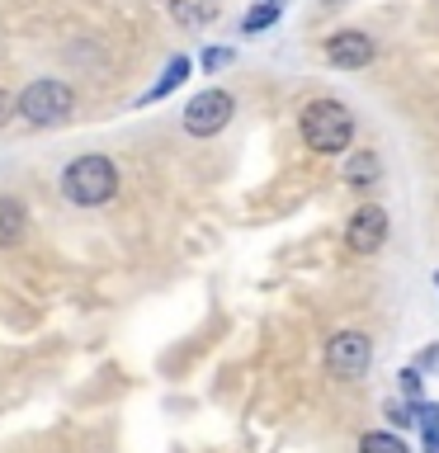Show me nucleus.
Returning <instances> with one entry per match:
<instances>
[{"instance_id": "f257e3e1", "label": "nucleus", "mask_w": 439, "mask_h": 453, "mask_svg": "<svg viewBox=\"0 0 439 453\" xmlns=\"http://www.w3.org/2000/svg\"><path fill=\"white\" fill-rule=\"evenodd\" d=\"M297 133H303L307 151L335 156L354 142V113L340 104V99H312V104L297 113Z\"/></svg>"}, {"instance_id": "9d476101", "label": "nucleus", "mask_w": 439, "mask_h": 453, "mask_svg": "<svg viewBox=\"0 0 439 453\" xmlns=\"http://www.w3.org/2000/svg\"><path fill=\"white\" fill-rule=\"evenodd\" d=\"M189 66H194V62H189L184 52H180V57H170V62H166V71H161V81H156L151 90L142 95V104H156V99H166L170 90H175V85H184V81H189Z\"/></svg>"}, {"instance_id": "39448f33", "label": "nucleus", "mask_w": 439, "mask_h": 453, "mask_svg": "<svg viewBox=\"0 0 439 453\" xmlns=\"http://www.w3.org/2000/svg\"><path fill=\"white\" fill-rule=\"evenodd\" d=\"M232 113H236V99L227 95V90H204V95H194L189 104H184V133L189 137H212V133H222L227 123H232Z\"/></svg>"}, {"instance_id": "f3484780", "label": "nucleus", "mask_w": 439, "mask_h": 453, "mask_svg": "<svg viewBox=\"0 0 439 453\" xmlns=\"http://www.w3.org/2000/svg\"><path fill=\"white\" fill-rule=\"evenodd\" d=\"M10 113H14V99H10L5 90H0V127H5V123H10Z\"/></svg>"}, {"instance_id": "f03ea898", "label": "nucleus", "mask_w": 439, "mask_h": 453, "mask_svg": "<svg viewBox=\"0 0 439 453\" xmlns=\"http://www.w3.org/2000/svg\"><path fill=\"white\" fill-rule=\"evenodd\" d=\"M62 194H66V203H76V208L109 203V198L119 194V165L99 151H85L62 170Z\"/></svg>"}, {"instance_id": "9b49d317", "label": "nucleus", "mask_w": 439, "mask_h": 453, "mask_svg": "<svg viewBox=\"0 0 439 453\" xmlns=\"http://www.w3.org/2000/svg\"><path fill=\"white\" fill-rule=\"evenodd\" d=\"M378 175H382V161L374 151H354L350 156V165H345V184H350V189H374Z\"/></svg>"}, {"instance_id": "a211bd4d", "label": "nucleus", "mask_w": 439, "mask_h": 453, "mask_svg": "<svg viewBox=\"0 0 439 453\" xmlns=\"http://www.w3.org/2000/svg\"><path fill=\"white\" fill-rule=\"evenodd\" d=\"M435 364H439V345H430V349H425L420 359H416V368H435Z\"/></svg>"}, {"instance_id": "2eb2a0df", "label": "nucleus", "mask_w": 439, "mask_h": 453, "mask_svg": "<svg viewBox=\"0 0 439 453\" xmlns=\"http://www.w3.org/2000/svg\"><path fill=\"white\" fill-rule=\"evenodd\" d=\"M420 368H402V373H397V388H402V396L406 402H420Z\"/></svg>"}, {"instance_id": "6ab92c4d", "label": "nucleus", "mask_w": 439, "mask_h": 453, "mask_svg": "<svg viewBox=\"0 0 439 453\" xmlns=\"http://www.w3.org/2000/svg\"><path fill=\"white\" fill-rule=\"evenodd\" d=\"M260 5H274V10H283V5H289V0H260Z\"/></svg>"}, {"instance_id": "412c9836", "label": "nucleus", "mask_w": 439, "mask_h": 453, "mask_svg": "<svg viewBox=\"0 0 439 453\" xmlns=\"http://www.w3.org/2000/svg\"><path fill=\"white\" fill-rule=\"evenodd\" d=\"M435 283H439V274H435Z\"/></svg>"}, {"instance_id": "423d86ee", "label": "nucleus", "mask_w": 439, "mask_h": 453, "mask_svg": "<svg viewBox=\"0 0 439 453\" xmlns=\"http://www.w3.org/2000/svg\"><path fill=\"white\" fill-rule=\"evenodd\" d=\"M382 241H388V212H382L378 203H364L354 208V218L345 226V246L354 255H378Z\"/></svg>"}, {"instance_id": "dca6fc26", "label": "nucleus", "mask_w": 439, "mask_h": 453, "mask_svg": "<svg viewBox=\"0 0 439 453\" xmlns=\"http://www.w3.org/2000/svg\"><path fill=\"white\" fill-rule=\"evenodd\" d=\"M208 71H222L227 62H232V48H204V57H198Z\"/></svg>"}, {"instance_id": "20e7f679", "label": "nucleus", "mask_w": 439, "mask_h": 453, "mask_svg": "<svg viewBox=\"0 0 439 453\" xmlns=\"http://www.w3.org/2000/svg\"><path fill=\"white\" fill-rule=\"evenodd\" d=\"M374 364V340L364 331H335L326 340V373L340 382H359Z\"/></svg>"}, {"instance_id": "4468645a", "label": "nucleus", "mask_w": 439, "mask_h": 453, "mask_svg": "<svg viewBox=\"0 0 439 453\" xmlns=\"http://www.w3.org/2000/svg\"><path fill=\"white\" fill-rule=\"evenodd\" d=\"M274 19H279V10H274V5H260V0H255V5L246 10V19H241V34H246V38H250V34H265V28L274 24Z\"/></svg>"}, {"instance_id": "f8f14e48", "label": "nucleus", "mask_w": 439, "mask_h": 453, "mask_svg": "<svg viewBox=\"0 0 439 453\" xmlns=\"http://www.w3.org/2000/svg\"><path fill=\"white\" fill-rule=\"evenodd\" d=\"M411 411H416V425H420L425 453H439V406H435V402H411Z\"/></svg>"}, {"instance_id": "7ed1b4c3", "label": "nucleus", "mask_w": 439, "mask_h": 453, "mask_svg": "<svg viewBox=\"0 0 439 453\" xmlns=\"http://www.w3.org/2000/svg\"><path fill=\"white\" fill-rule=\"evenodd\" d=\"M71 109H76L71 85H66V81H52V76L24 85L19 99H14V113H19L28 127H57V123L71 119Z\"/></svg>"}, {"instance_id": "ddd939ff", "label": "nucleus", "mask_w": 439, "mask_h": 453, "mask_svg": "<svg viewBox=\"0 0 439 453\" xmlns=\"http://www.w3.org/2000/svg\"><path fill=\"white\" fill-rule=\"evenodd\" d=\"M359 453H411V449H406V439L392 434V430H368L359 439Z\"/></svg>"}, {"instance_id": "0eeeda50", "label": "nucleus", "mask_w": 439, "mask_h": 453, "mask_svg": "<svg viewBox=\"0 0 439 453\" xmlns=\"http://www.w3.org/2000/svg\"><path fill=\"white\" fill-rule=\"evenodd\" d=\"M374 38L359 34V28H340V34L326 38V62L340 66V71H364L368 62H374Z\"/></svg>"}, {"instance_id": "1a4fd4ad", "label": "nucleus", "mask_w": 439, "mask_h": 453, "mask_svg": "<svg viewBox=\"0 0 439 453\" xmlns=\"http://www.w3.org/2000/svg\"><path fill=\"white\" fill-rule=\"evenodd\" d=\"M170 19L180 28H204L218 19V0H170Z\"/></svg>"}, {"instance_id": "6e6552de", "label": "nucleus", "mask_w": 439, "mask_h": 453, "mask_svg": "<svg viewBox=\"0 0 439 453\" xmlns=\"http://www.w3.org/2000/svg\"><path fill=\"white\" fill-rule=\"evenodd\" d=\"M28 232V212L19 198H10V194H0V246H19Z\"/></svg>"}, {"instance_id": "aec40b11", "label": "nucleus", "mask_w": 439, "mask_h": 453, "mask_svg": "<svg viewBox=\"0 0 439 453\" xmlns=\"http://www.w3.org/2000/svg\"><path fill=\"white\" fill-rule=\"evenodd\" d=\"M321 5H340V0H321Z\"/></svg>"}]
</instances>
